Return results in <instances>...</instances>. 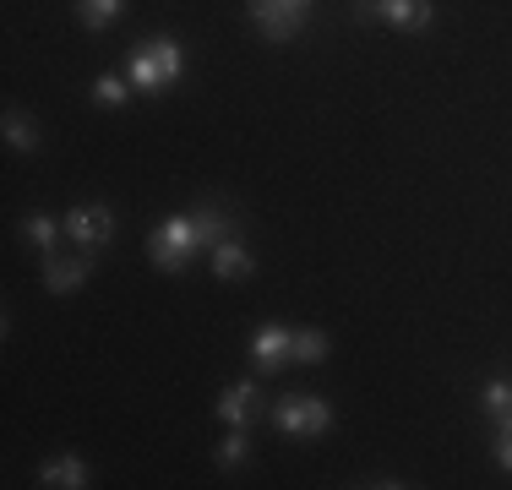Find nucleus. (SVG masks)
Returning a JSON list of instances; mask_svg holds the SVG:
<instances>
[{
    "label": "nucleus",
    "mask_w": 512,
    "mask_h": 490,
    "mask_svg": "<svg viewBox=\"0 0 512 490\" xmlns=\"http://www.w3.org/2000/svg\"><path fill=\"white\" fill-rule=\"evenodd\" d=\"M131 77H120V71H99V82H93V104L99 109H126L131 104Z\"/></svg>",
    "instance_id": "dca6fc26"
},
{
    "label": "nucleus",
    "mask_w": 512,
    "mask_h": 490,
    "mask_svg": "<svg viewBox=\"0 0 512 490\" xmlns=\"http://www.w3.org/2000/svg\"><path fill=\"white\" fill-rule=\"evenodd\" d=\"M180 71H186V55H180V44L164 33V39H148L137 55H131L126 77H131V88H137V93L164 98V93L180 82Z\"/></svg>",
    "instance_id": "f03ea898"
},
{
    "label": "nucleus",
    "mask_w": 512,
    "mask_h": 490,
    "mask_svg": "<svg viewBox=\"0 0 512 490\" xmlns=\"http://www.w3.org/2000/svg\"><path fill=\"white\" fill-rule=\"evenodd\" d=\"M480 409L491 414V420L512 414V376H491V382L480 387Z\"/></svg>",
    "instance_id": "a211bd4d"
},
{
    "label": "nucleus",
    "mask_w": 512,
    "mask_h": 490,
    "mask_svg": "<svg viewBox=\"0 0 512 490\" xmlns=\"http://www.w3.org/2000/svg\"><path fill=\"white\" fill-rule=\"evenodd\" d=\"M295 360V327L284 322H262L251 333V365L256 371H284V365Z\"/></svg>",
    "instance_id": "423d86ee"
},
{
    "label": "nucleus",
    "mask_w": 512,
    "mask_h": 490,
    "mask_svg": "<svg viewBox=\"0 0 512 490\" xmlns=\"http://www.w3.org/2000/svg\"><path fill=\"white\" fill-rule=\"evenodd\" d=\"M126 17V0H77V22L88 33H104L109 22H120Z\"/></svg>",
    "instance_id": "2eb2a0df"
},
{
    "label": "nucleus",
    "mask_w": 512,
    "mask_h": 490,
    "mask_svg": "<svg viewBox=\"0 0 512 490\" xmlns=\"http://www.w3.org/2000/svg\"><path fill=\"white\" fill-rule=\"evenodd\" d=\"M60 224H66V240L77 245V251H104V245L115 240V207L109 202H77Z\"/></svg>",
    "instance_id": "39448f33"
},
{
    "label": "nucleus",
    "mask_w": 512,
    "mask_h": 490,
    "mask_svg": "<svg viewBox=\"0 0 512 490\" xmlns=\"http://www.w3.org/2000/svg\"><path fill=\"white\" fill-rule=\"evenodd\" d=\"M371 6H376V17H382L387 28H398V33H425L436 22L431 0H371Z\"/></svg>",
    "instance_id": "6e6552de"
},
{
    "label": "nucleus",
    "mask_w": 512,
    "mask_h": 490,
    "mask_svg": "<svg viewBox=\"0 0 512 490\" xmlns=\"http://www.w3.org/2000/svg\"><path fill=\"white\" fill-rule=\"evenodd\" d=\"M256 409H262V387H256L251 376L235 382V387H224V398H218V420L224 425H251Z\"/></svg>",
    "instance_id": "9d476101"
},
{
    "label": "nucleus",
    "mask_w": 512,
    "mask_h": 490,
    "mask_svg": "<svg viewBox=\"0 0 512 490\" xmlns=\"http://www.w3.org/2000/svg\"><path fill=\"white\" fill-rule=\"evenodd\" d=\"M224 235H235V218L218 202H202L197 213H169L148 235V256H153L158 273H186L191 256H197L202 245H218Z\"/></svg>",
    "instance_id": "f257e3e1"
},
{
    "label": "nucleus",
    "mask_w": 512,
    "mask_h": 490,
    "mask_svg": "<svg viewBox=\"0 0 512 490\" xmlns=\"http://www.w3.org/2000/svg\"><path fill=\"white\" fill-rule=\"evenodd\" d=\"M327 333L322 327H295V365H322L327 360Z\"/></svg>",
    "instance_id": "f3484780"
},
{
    "label": "nucleus",
    "mask_w": 512,
    "mask_h": 490,
    "mask_svg": "<svg viewBox=\"0 0 512 490\" xmlns=\"http://www.w3.org/2000/svg\"><path fill=\"white\" fill-rule=\"evenodd\" d=\"M93 278L88 256H44V289L50 294H77Z\"/></svg>",
    "instance_id": "1a4fd4ad"
},
{
    "label": "nucleus",
    "mask_w": 512,
    "mask_h": 490,
    "mask_svg": "<svg viewBox=\"0 0 512 490\" xmlns=\"http://www.w3.org/2000/svg\"><path fill=\"white\" fill-rule=\"evenodd\" d=\"M207 267H213L218 278H229V284H235V278H251L256 273V256H251V245L240 240V235H224L218 245H207Z\"/></svg>",
    "instance_id": "0eeeda50"
},
{
    "label": "nucleus",
    "mask_w": 512,
    "mask_h": 490,
    "mask_svg": "<svg viewBox=\"0 0 512 490\" xmlns=\"http://www.w3.org/2000/svg\"><path fill=\"white\" fill-rule=\"evenodd\" d=\"M496 463L512 474V414H502V420H496Z\"/></svg>",
    "instance_id": "6ab92c4d"
},
{
    "label": "nucleus",
    "mask_w": 512,
    "mask_h": 490,
    "mask_svg": "<svg viewBox=\"0 0 512 490\" xmlns=\"http://www.w3.org/2000/svg\"><path fill=\"white\" fill-rule=\"evenodd\" d=\"M251 458V425H229V436L224 441H218V452H213V463H218V469H240V463H246Z\"/></svg>",
    "instance_id": "4468645a"
},
{
    "label": "nucleus",
    "mask_w": 512,
    "mask_h": 490,
    "mask_svg": "<svg viewBox=\"0 0 512 490\" xmlns=\"http://www.w3.org/2000/svg\"><path fill=\"white\" fill-rule=\"evenodd\" d=\"M60 235H66V224H55V218H50V213H39V207H33V213L22 218V240L39 245V256H60Z\"/></svg>",
    "instance_id": "f8f14e48"
},
{
    "label": "nucleus",
    "mask_w": 512,
    "mask_h": 490,
    "mask_svg": "<svg viewBox=\"0 0 512 490\" xmlns=\"http://www.w3.org/2000/svg\"><path fill=\"white\" fill-rule=\"evenodd\" d=\"M0 131H6V147L11 153H39V120L22 115V109H6V120H0Z\"/></svg>",
    "instance_id": "ddd939ff"
},
{
    "label": "nucleus",
    "mask_w": 512,
    "mask_h": 490,
    "mask_svg": "<svg viewBox=\"0 0 512 490\" xmlns=\"http://www.w3.org/2000/svg\"><path fill=\"white\" fill-rule=\"evenodd\" d=\"M256 33H262L267 44H289L300 28H306L311 17V0H246Z\"/></svg>",
    "instance_id": "20e7f679"
},
{
    "label": "nucleus",
    "mask_w": 512,
    "mask_h": 490,
    "mask_svg": "<svg viewBox=\"0 0 512 490\" xmlns=\"http://www.w3.org/2000/svg\"><path fill=\"white\" fill-rule=\"evenodd\" d=\"M39 485H50V490H82V485H93V480H88V463H82L77 452H60V458H44L39 463Z\"/></svg>",
    "instance_id": "9b49d317"
},
{
    "label": "nucleus",
    "mask_w": 512,
    "mask_h": 490,
    "mask_svg": "<svg viewBox=\"0 0 512 490\" xmlns=\"http://www.w3.org/2000/svg\"><path fill=\"white\" fill-rule=\"evenodd\" d=\"M273 425L284 436H295V441H316V436H327V425H333V403L316 398V392H289V398L273 403Z\"/></svg>",
    "instance_id": "7ed1b4c3"
}]
</instances>
